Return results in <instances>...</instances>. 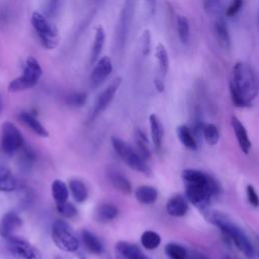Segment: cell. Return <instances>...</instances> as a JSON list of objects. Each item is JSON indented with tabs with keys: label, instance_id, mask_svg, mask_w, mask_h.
Here are the masks:
<instances>
[{
	"label": "cell",
	"instance_id": "obj_1",
	"mask_svg": "<svg viewBox=\"0 0 259 259\" xmlns=\"http://www.w3.org/2000/svg\"><path fill=\"white\" fill-rule=\"evenodd\" d=\"M181 176L185 183L186 198L201 210L207 208L211 198L220 191L218 182L206 173L195 169H185Z\"/></svg>",
	"mask_w": 259,
	"mask_h": 259
},
{
	"label": "cell",
	"instance_id": "obj_2",
	"mask_svg": "<svg viewBox=\"0 0 259 259\" xmlns=\"http://www.w3.org/2000/svg\"><path fill=\"white\" fill-rule=\"evenodd\" d=\"M230 93L237 107H248L257 97L258 86L253 68L244 62H237L232 71Z\"/></svg>",
	"mask_w": 259,
	"mask_h": 259
},
{
	"label": "cell",
	"instance_id": "obj_3",
	"mask_svg": "<svg viewBox=\"0 0 259 259\" xmlns=\"http://www.w3.org/2000/svg\"><path fill=\"white\" fill-rule=\"evenodd\" d=\"M202 213L205 220L215 226L218 229L221 230L223 235L232 241L236 247L245 255L248 259H255L256 253L255 249L246 235V233L237 225L235 224L228 215L222 213L218 210L212 209H203Z\"/></svg>",
	"mask_w": 259,
	"mask_h": 259
},
{
	"label": "cell",
	"instance_id": "obj_4",
	"mask_svg": "<svg viewBox=\"0 0 259 259\" xmlns=\"http://www.w3.org/2000/svg\"><path fill=\"white\" fill-rule=\"evenodd\" d=\"M41 74L42 69L38 61L32 56H28L25 61L22 74L9 83L8 91L14 93L32 88L38 82Z\"/></svg>",
	"mask_w": 259,
	"mask_h": 259
},
{
	"label": "cell",
	"instance_id": "obj_5",
	"mask_svg": "<svg viewBox=\"0 0 259 259\" xmlns=\"http://www.w3.org/2000/svg\"><path fill=\"white\" fill-rule=\"evenodd\" d=\"M30 22L34 28L41 46L47 50L55 49L59 44L58 28L49 22L48 18L38 11L31 13Z\"/></svg>",
	"mask_w": 259,
	"mask_h": 259
},
{
	"label": "cell",
	"instance_id": "obj_6",
	"mask_svg": "<svg viewBox=\"0 0 259 259\" xmlns=\"http://www.w3.org/2000/svg\"><path fill=\"white\" fill-rule=\"evenodd\" d=\"M111 144L115 150V153L118 157L133 170L143 173L145 175H150L152 173L149 166L146 164L145 160L125 142L122 140L111 137Z\"/></svg>",
	"mask_w": 259,
	"mask_h": 259
},
{
	"label": "cell",
	"instance_id": "obj_7",
	"mask_svg": "<svg viewBox=\"0 0 259 259\" xmlns=\"http://www.w3.org/2000/svg\"><path fill=\"white\" fill-rule=\"evenodd\" d=\"M52 239L55 245L64 252H75L79 248V241L71 226L63 220H56L53 223Z\"/></svg>",
	"mask_w": 259,
	"mask_h": 259
},
{
	"label": "cell",
	"instance_id": "obj_8",
	"mask_svg": "<svg viewBox=\"0 0 259 259\" xmlns=\"http://www.w3.org/2000/svg\"><path fill=\"white\" fill-rule=\"evenodd\" d=\"M135 8L136 0H124L122 8L119 12L115 29V45L118 51H122L126 45L134 19Z\"/></svg>",
	"mask_w": 259,
	"mask_h": 259
},
{
	"label": "cell",
	"instance_id": "obj_9",
	"mask_svg": "<svg viewBox=\"0 0 259 259\" xmlns=\"http://www.w3.org/2000/svg\"><path fill=\"white\" fill-rule=\"evenodd\" d=\"M24 145V139L20 131L11 121L5 120L0 127V146L3 153L13 155Z\"/></svg>",
	"mask_w": 259,
	"mask_h": 259
},
{
	"label": "cell",
	"instance_id": "obj_10",
	"mask_svg": "<svg viewBox=\"0 0 259 259\" xmlns=\"http://www.w3.org/2000/svg\"><path fill=\"white\" fill-rule=\"evenodd\" d=\"M6 240V246L15 259H42L40 252L26 239L12 235Z\"/></svg>",
	"mask_w": 259,
	"mask_h": 259
},
{
	"label": "cell",
	"instance_id": "obj_11",
	"mask_svg": "<svg viewBox=\"0 0 259 259\" xmlns=\"http://www.w3.org/2000/svg\"><path fill=\"white\" fill-rule=\"evenodd\" d=\"M121 84V77H116L111 81V83L98 95V97L95 100L92 113L90 115V121L95 119L101 112H103L107 106L110 104L112 99L114 98V95L118 89V87Z\"/></svg>",
	"mask_w": 259,
	"mask_h": 259
},
{
	"label": "cell",
	"instance_id": "obj_12",
	"mask_svg": "<svg viewBox=\"0 0 259 259\" xmlns=\"http://www.w3.org/2000/svg\"><path fill=\"white\" fill-rule=\"evenodd\" d=\"M112 71V63L109 57L105 56L96 62V65L91 74V82L93 86L101 85Z\"/></svg>",
	"mask_w": 259,
	"mask_h": 259
},
{
	"label": "cell",
	"instance_id": "obj_13",
	"mask_svg": "<svg viewBox=\"0 0 259 259\" xmlns=\"http://www.w3.org/2000/svg\"><path fill=\"white\" fill-rule=\"evenodd\" d=\"M21 226V218L15 211H8L0 220V236L6 239L14 235Z\"/></svg>",
	"mask_w": 259,
	"mask_h": 259
},
{
	"label": "cell",
	"instance_id": "obj_14",
	"mask_svg": "<svg viewBox=\"0 0 259 259\" xmlns=\"http://www.w3.org/2000/svg\"><path fill=\"white\" fill-rule=\"evenodd\" d=\"M116 252L124 259H152L136 245L126 241H119L115 245Z\"/></svg>",
	"mask_w": 259,
	"mask_h": 259
},
{
	"label": "cell",
	"instance_id": "obj_15",
	"mask_svg": "<svg viewBox=\"0 0 259 259\" xmlns=\"http://www.w3.org/2000/svg\"><path fill=\"white\" fill-rule=\"evenodd\" d=\"M231 124H232L233 131L235 133V136L237 138L240 149L242 150L243 153L248 154L250 152V149H251V142L249 140L248 133H247L245 126L243 125V123L236 116H232Z\"/></svg>",
	"mask_w": 259,
	"mask_h": 259
},
{
	"label": "cell",
	"instance_id": "obj_16",
	"mask_svg": "<svg viewBox=\"0 0 259 259\" xmlns=\"http://www.w3.org/2000/svg\"><path fill=\"white\" fill-rule=\"evenodd\" d=\"M213 30H214V35L217 37L218 42L226 50H229L231 48V35H230V30L228 27V24L226 20L219 16L213 25Z\"/></svg>",
	"mask_w": 259,
	"mask_h": 259
},
{
	"label": "cell",
	"instance_id": "obj_17",
	"mask_svg": "<svg viewBox=\"0 0 259 259\" xmlns=\"http://www.w3.org/2000/svg\"><path fill=\"white\" fill-rule=\"evenodd\" d=\"M188 210V204L186 199L182 195H175L168 199L166 203V211L169 215L179 218L186 214Z\"/></svg>",
	"mask_w": 259,
	"mask_h": 259
},
{
	"label": "cell",
	"instance_id": "obj_18",
	"mask_svg": "<svg viewBox=\"0 0 259 259\" xmlns=\"http://www.w3.org/2000/svg\"><path fill=\"white\" fill-rule=\"evenodd\" d=\"M105 41V31L101 25H97L95 27L94 37H93V44L90 54V64H95L103 50Z\"/></svg>",
	"mask_w": 259,
	"mask_h": 259
},
{
	"label": "cell",
	"instance_id": "obj_19",
	"mask_svg": "<svg viewBox=\"0 0 259 259\" xmlns=\"http://www.w3.org/2000/svg\"><path fill=\"white\" fill-rule=\"evenodd\" d=\"M19 119L26 125L28 126L35 135L47 138L49 137V132L45 128V126L38 121V119L31 114L30 112L27 111H22L19 113Z\"/></svg>",
	"mask_w": 259,
	"mask_h": 259
},
{
	"label": "cell",
	"instance_id": "obj_20",
	"mask_svg": "<svg viewBox=\"0 0 259 259\" xmlns=\"http://www.w3.org/2000/svg\"><path fill=\"white\" fill-rule=\"evenodd\" d=\"M151 137L153 141V145L157 152H160L162 149V141H163V126L158 118V116L152 113L149 117Z\"/></svg>",
	"mask_w": 259,
	"mask_h": 259
},
{
	"label": "cell",
	"instance_id": "obj_21",
	"mask_svg": "<svg viewBox=\"0 0 259 259\" xmlns=\"http://www.w3.org/2000/svg\"><path fill=\"white\" fill-rule=\"evenodd\" d=\"M81 238L83 245L85 248L92 254L99 255L103 252V245L100 242V240L90 231L83 230L81 233Z\"/></svg>",
	"mask_w": 259,
	"mask_h": 259
},
{
	"label": "cell",
	"instance_id": "obj_22",
	"mask_svg": "<svg viewBox=\"0 0 259 259\" xmlns=\"http://www.w3.org/2000/svg\"><path fill=\"white\" fill-rule=\"evenodd\" d=\"M136 198L142 204H152L157 200L158 191L155 187L149 185H142L136 190Z\"/></svg>",
	"mask_w": 259,
	"mask_h": 259
},
{
	"label": "cell",
	"instance_id": "obj_23",
	"mask_svg": "<svg viewBox=\"0 0 259 259\" xmlns=\"http://www.w3.org/2000/svg\"><path fill=\"white\" fill-rule=\"evenodd\" d=\"M52 195L56 202V205H60L68 201L69 189L66 183L61 179H56L52 183Z\"/></svg>",
	"mask_w": 259,
	"mask_h": 259
},
{
	"label": "cell",
	"instance_id": "obj_24",
	"mask_svg": "<svg viewBox=\"0 0 259 259\" xmlns=\"http://www.w3.org/2000/svg\"><path fill=\"white\" fill-rule=\"evenodd\" d=\"M118 208L111 203H103L96 209V220L100 223H108L118 215Z\"/></svg>",
	"mask_w": 259,
	"mask_h": 259
},
{
	"label": "cell",
	"instance_id": "obj_25",
	"mask_svg": "<svg viewBox=\"0 0 259 259\" xmlns=\"http://www.w3.org/2000/svg\"><path fill=\"white\" fill-rule=\"evenodd\" d=\"M18 186L16 178L12 175L9 169L0 167V191L12 192Z\"/></svg>",
	"mask_w": 259,
	"mask_h": 259
},
{
	"label": "cell",
	"instance_id": "obj_26",
	"mask_svg": "<svg viewBox=\"0 0 259 259\" xmlns=\"http://www.w3.org/2000/svg\"><path fill=\"white\" fill-rule=\"evenodd\" d=\"M177 136L178 139L180 140L181 144L185 146L186 148L190 150H196L197 149V141L195 139V136H193L192 130L185 125L182 124L177 127Z\"/></svg>",
	"mask_w": 259,
	"mask_h": 259
},
{
	"label": "cell",
	"instance_id": "obj_27",
	"mask_svg": "<svg viewBox=\"0 0 259 259\" xmlns=\"http://www.w3.org/2000/svg\"><path fill=\"white\" fill-rule=\"evenodd\" d=\"M109 180L111 182V184L113 185V187L121 192L122 194H131L132 192V185L128 181L127 178H125L123 175H121L120 173L117 172H110L109 173Z\"/></svg>",
	"mask_w": 259,
	"mask_h": 259
},
{
	"label": "cell",
	"instance_id": "obj_28",
	"mask_svg": "<svg viewBox=\"0 0 259 259\" xmlns=\"http://www.w3.org/2000/svg\"><path fill=\"white\" fill-rule=\"evenodd\" d=\"M69 189L71 190L72 196L75 201L81 203L84 202L88 197V190L86 185L78 179H72L69 182Z\"/></svg>",
	"mask_w": 259,
	"mask_h": 259
},
{
	"label": "cell",
	"instance_id": "obj_29",
	"mask_svg": "<svg viewBox=\"0 0 259 259\" xmlns=\"http://www.w3.org/2000/svg\"><path fill=\"white\" fill-rule=\"evenodd\" d=\"M155 56L157 59L159 72L164 77L167 75L169 70V57H168V52L163 44L160 42L157 45L155 50Z\"/></svg>",
	"mask_w": 259,
	"mask_h": 259
},
{
	"label": "cell",
	"instance_id": "obj_30",
	"mask_svg": "<svg viewBox=\"0 0 259 259\" xmlns=\"http://www.w3.org/2000/svg\"><path fill=\"white\" fill-rule=\"evenodd\" d=\"M176 28L180 41L183 45L188 44L190 39V24L188 18L184 15H178L176 18Z\"/></svg>",
	"mask_w": 259,
	"mask_h": 259
},
{
	"label": "cell",
	"instance_id": "obj_31",
	"mask_svg": "<svg viewBox=\"0 0 259 259\" xmlns=\"http://www.w3.org/2000/svg\"><path fill=\"white\" fill-rule=\"evenodd\" d=\"M135 138H136L137 149L139 151L138 154L144 160L149 159L151 157V151H150L148 139H147L145 133L141 128H137L136 134H135Z\"/></svg>",
	"mask_w": 259,
	"mask_h": 259
},
{
	"label": "cell",
	"instance_id": "obj_32",
	"mask_svg": "<svg viewBox=\"0 0 259 259\" xmlns=\"http://www.w3.org/2000/svg\"><path fill=\"white\" fill-rule=\"evenodd\" d=\"M161 243V237L154 231H146L141 236V244L148 250H154L158 248Z\"/></svg>",
	"mask_w": 259,
	"mask_h": 259
},
{
	"label": "cell",
	"instance_id": "obj_33",
	"mask_svg": "<svg viewBox=\"0 0 259 259\" xmlns=\"http://www.w3.org/2000/svg\"><path fill=\"white\" fill-rule=\"evenodd\" d=\"M202 135L203 138L208 145H215L219 142L220 134L218 127L212 123H207L202 125Z\"/></svg>",
	"mask_w": 259,
	"mask_h": 259
},
{
	"label": "cell",
	"instance_id": "obj_34",
	"mask_svg": "<svg viewBox=\"0 0 259 259\" xmlns=\"http://www.w3.org/2000/svg\"><path fill=\"white\" fill-rule=\"evenodd\" d=\"M87 101V94L85 92H75L67 96L66 102L72 107H81Z\"/></svg>",
	"mask_w": 259,
	"mask_h": 259
},
{
	"label": "cell",
	"instance_id": "obj_35",
	"mask_svg": "<svg viewBox=\"0 0 259 259\" xmlns=\"http://www.w3.org/2000/svg\"><path fill=\"white\" fill-rule=\"evenodd\" d=\"M141 50L144 57H147L150 55L152 50V38H151V32L149 29H145L142 32L141 35Z\"/></svg>",
	"mask_w": 259,
	"mask_h": 259
},
{
	"label": "cell",
	"instance_id": "obj_36",
	"mask_svg": "<svg viewBox=\"0 0 259 259\" xmlns=\"http://www.w3.org/2000/svg\"><path fill=\"white\" fill-rule=\"evenodd\" d=\"M57 210L60 214L64 215L65 218H73L78 213L76 206L69 201H66L60 205H57Z\"/></svg>",
	"mask_w": 259,
	"mask_h": 259
},
{
	"label": "cell",
	"instance_id": "obj_37",
	"mask_svg": "<svg viewBox=\"0 0 259 259\" xmlns=\"http://www.w3.org/2000/svg\"><path fill=\"white\" fill-rule=\"evenodd\" d=\"M61 4H62V0H48L46 5H45V16L48 18H51V17H54L60 7H61Z\"/></svg>",
	"mask_w": 259,
	"mask_h": 259
},
{
	"label": "cell",
	"instance_id": "obj_38",
	"mask_svg": "<svg viewBox=\"0 0 259 259\" xmlns=\"http://www.w3.org/2000/svg\"><path fill=\"white\" fill-rule=\"evenodd\" d=\"M221 7H222L221 0H203V8L208 15L218 14L221 10Z\"/></svg>",
	"mask_w": 259,
	"mask_h": 259
},
{
	"label": "cell",
	"instance_id": "obj_39",
	"mask_svg": "<svg viewBox=\"0 0 259 259\" xmlns=\"http://www.w3.org/2000/svg\"><path fill=\"white\" fill-rule=\"evenodd\" d=\"M243 6V0H232L230 5L226 10V15L228 17H234L239 13Z\"/></svg>",
	"mask_w": 259,
	"mask_h": 259
},
{
	"label": "cell",
	"instance_id": "obj_40",
	"mask_svg": "<svg viewBox=\"0 0 259 259\" xmlns=\"http://www.w3.org/2000/svg\"><path fill=\"white\" fill-rule=\"evenodd\" d=\"M246 190H247V198H248L249 203L251 205H253L254 207H257L259 204V199H258V194H257L254 186L251 184H248Z\"/></svg>",
	"mask_w": 259,
	"mask_h": 259
},
{
	"label": "cell",
	"instance_id": "obj_41",
	"mask_svg": "<svg viewBox=\"0 0 259 259\" xmlns=\"http://www.w3.org/2000/svg\"><path fill=\"white\" fill-rule=\"evenodd\" d=\"M145 2H146V5H147L149 15L150 16L155 15L156 8H157V0H145Z\"/></svg>",
	"mask_w": 259,
	"mask_h": 259
},
{
	"label": "cell",
	"instance_id": "obj_42",
	"mask_svg": "<svg viewBox=\"0 0 259 259\" xmlns=\"http://www.w3.org/2000/svg\"><path fill=\"white\" fill-rule=\"evenodd\" d=\"M154 85H155V88L157 89L158 92H163L165 90V84H164L163 80L159 77H156L154 79Z\"/></svg>",
	"mask_w": 259,
	"mask_h": 259
},
{
	"label": "cell",
	"instance_id": "obj_43",
	"mask_svg": "<svg viewBox=\"0 0 259 259\" xmlns=\"http://www.w3.org/2000/svg\"><path fill=\"white\" fill-rule=\"evenodd\" d=\"M2 110V103H1V98H0V112Z\"/></svg>",
	"mask_w": 259,
	"mask_h": 259
},
{
	"label": "cell",
	"instance_id": "obj_44",
	"mask_svg": "<svg viewBox=\"0 0 259 259\" xmlns=\"http://www.w3.org/2000/svg\"><path fill=\"white\" fill-rule=\"evenodd\" d=\"M55 259H62V258H61V257H56Z\"/></svg>",
	"mask_w": 259,
	"mask_h": 259
},
{
	"label": "cell",
	"instance_id": "obj_45",
	"mask_svg": "<svg viewBox=\"0 0 259 259\" xmlns=\"http://www.w3.org/2000/svg\"><path fill=\"white\" fill-rule=\"evenodd\" d=\"M97 1H99V0H97Z\"/></svg>",
	"mask_w": 259,
	"mask_h": 259
}]
</instances>
